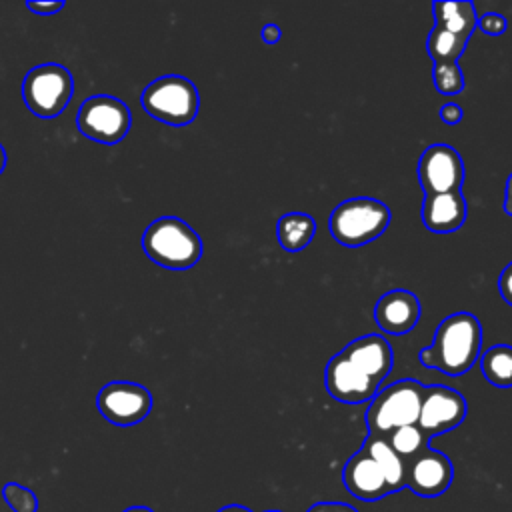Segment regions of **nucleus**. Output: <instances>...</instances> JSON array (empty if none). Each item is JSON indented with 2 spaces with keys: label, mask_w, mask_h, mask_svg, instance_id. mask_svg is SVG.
<instances>
[{
  "label": "nucleus",
  "mask_w": 512,
  "mask_h": 512,
  "mask_svg": "<svg viewBox=\"0 0 512 512\" xmlns=\"http://www.w3.org/2000/svg\"><path fill=\"white\" fill-rule=\"evenodd\" d=\"M480 348V320L470 312H456L438 324L434 342L418 352V360L426 368L440 370L448 376H462L480 358Z\"/></svg>",
  "instance_id": "nucleus-1"
},
{
  "label": "nucleus",
  "mask_w": 512,
  "mask_h": 512,
  "mask_svg": "<svg viewBox=\"0 0 512 512\" xmlns=\"http://www.w3.org/2000/svg\"><path fill=\"white\" fill-rule=\"evenodd\" d=\"M142 248L152 262L170 270L192 268L202 256L200 236L176 216L154 220L142 236Z\"/></svg>",
  "instance_id": "nucleus-2"
},
{
  "label": "nucleus",
  "mask_w": 512,
  "mask_h": 512,
  "mask_svg": "<svg viewBox=\"0 0 512 512\" xmlns=\"http://www.w3.org/2000/svg\"><path fill=\"white\" fill-rule=\"evenodd\" d=\"M424 384L402 378L380 390L366 410V426L372 436H388L402 426L418 422Z\"/></svg>",
  "instance_id": "nucleus-3"
},
{
  "label": "nucleus",
  "mask_w": 512,
  "mask_h": 512,
  "mask_svg": "<svg viewBox=\"0 0 512 512\" xmlns=\"http://www.w3.org/2000/svg\"><path fill=\"white\" fill-rule=\"evenodd\" d=\"M390 224V208L376 198H350L340 202L330 214V232L334 240L348 248L364 246Z\"/></svg>",
  "instance_id": "nucleus-4"
},
{
  "label": "nucleus",
  "mask_w": 512,
  "mask_h": 512,
  "mask_svg": "<svg viewBox=\"0 0 512 512\" xmlns=\"http://www.w3.org/2000/svg\"><path fill=\"white\" fill-rule=\"evenodd\" d=\"M140 102L152 118L170 126H186L198 114L200 96L192 80L170 74L148 84Z\"/></svg>",
  "instance_id": "nucleus-5"
},
{
  "label": "nucleus",
  "mask_w": 512,
  "mask_h": 512,
  "mask_svg": "<svg viewBox=\"0 0 512 512\" xmlns=\"http://www.w3.org/2000/svg\"><path fill=\"white\" fill-rule=\"evenodd\" d=\"M74 80L62 64H38L26 72L22 96L32 114L38 118H56L70 104Z\"/></svg>",
  "instance_id": "nucleus-6"
},
{
  "label": "nucleus",
  "mask_w": 512,
  "mask_h": 512,
  "mask_svg": "<svg viewBox=\"0 0 512 512\" xmlns=\"http://www.w3.org/2000/svg\"><path fill=\"white\" fill-rule=\"evenodd\" d=\"M132 124V116L128 106L108 94L90 96L82 102L78 114H76V126L78 130L100 144L112 146L120 142Z\"/></svg>",
  "instance_id": "nucleus-7"
},
{
  "label": "nucleus",
  "mask_w": 512,
  "mask_h": 512,
  "mask_svg": "<svg viewBox=\"0 0 512 512\" xmlns=\"http://www.w3.org/2000/svg\"><path fill=\"white\" fill-rule=\"evenodd\" d=\"M418 182L424 194L458 192L464 182V162L456 148L430 144L418 160Z\"/></svg>",
  "instance_id": "nucleus-8"
},
{
  "label": "nucleus",
  "mask_w": 512,
  "mask_h": 512,
  "mask_svg": "<svg viewBox=\"0 0 512 512\" xmlns=\"http://www.w3.org/2000/svg\"><path fill=\"white\" fill-rule=\"evenodd\" d=\"M100 414L116 426H134L152 410L150 392L136 382H110L96 398Z\"/></svg>",
  "instance_id": "nucleus-9"
},
{
  "label": "nucleus",
  "mask_w": 512,
  "mask_h": 512,
  "mask_svg": "<svg viewBox=\"0 0 512 512\" xmlns=\"http://www.w3.org/2000/svg\"><path fill=\"white\" fill-rule=\"evenodd\" d=\"M464 418L466 400L460 392L440 384L424 386L416 424L428 438L454 430L456 426L462 424Z\"/></svg>",
  "instance_id": "nucleus-10"
},
{
  "label": "nucleus",
  "mask_w": 512,
  "mask_h": 512,
  "mask_svg": "<svg viewBox=\"0 0 512 512\" xmlns=\"http://www.w3.org/2000/svg\"><path fill=\"white\" fill-rule=\"evenodd\" d=\"M452 478L454 468L450 458L438 450H432L430 446L412 460H408L406 488H410L416 496H440L450 488Z\"/></svg>",
  "instance_id": "nucleus-11"
},
{
  "label": "nucleus",
  "mask_w": 512,
  "mask_h": 512,
  "mask_svg": "<svg viewBox=\"0 0 512 512\" xmlns=\"http://www.w3.org/2000/svg\"><path fill=\"white\" fill-rule=\"evenodd\" d=\"M324 386L328 394L342 404H362L378 394V384L340 354L328 360Z\"/></svg>",
  "instance_id": "nucleus-12"
},
{
  "label": "nucleus",
  "mask_w": 512,
  "mask_h": 512,
  "mask_svg": "<svg viewBox=\"0 0 512 512\" xmlns=\"http://www.w3.org/2000/svg\"><path fill=\"white\" fill-rule=\"evenodd\" d=\"M342 482L352 496L366 502H374L392 494L380 466L364 448L352 454L344 464Z\"/></svg>",
  "instance_id": "nucleus-13"
},
{
  "label": "nucleus",
  "mask_w": 512,
  "mask_h": 512,
  "mask_svg": "<svg viewBox=\"0 0 512 512\" xmlns=\"http://www.w3.org/2000/svg\"><path fill=\"white\" fill-rule=\"evenodd\" d=\"M342 358L352 362L356 368H360L366 376H370L378 386L382 380L390 374L394 366V352L392 346L384 336L378 334H366L356 340H352L348 346H344L342 352H338Z\"/></svg>",
  "instance_id": "nucleus-14"
},
{
  "label": "nucleus",
  "mask_w": 512,
  "mask_h": 512,
  "mask_svg": "<svg viewBox=\"0 0 512 512\" xmlns=\"http://www.w3.org/2000/svg\"><path fill=\"white\" fill-rule=\"evenodd\" d=\"M374 320L386 334H406L420 320V300L408 290H390L376 302Z\"/></svg>",
  "instance_id": "nucleus-15"
},
{
  "label": "nucleus",
  "mask_w": 512,
  "mask_h": 512,
  "mask_svg": "<svg viewBox=\"0 0 512 512\" xmlns=\"http://www.w3.org/2000/svg\"><path fill=\"white\" fill-rule=\"evenodd\" d=\"M422 222L430 232L446 234L458 230L466 220V200L458 192L424 194L422 200Z\"/></svg>",
  "instance_id": "nucleus-16"
},
{
  "label": "nucleus",
  "mask_w": 512,
  "mask_h": 512,
  "mask_svg": "<svg viewBox=\"0 0 512 512\" xmlns=\"http://www.w3.org/2000/svg\"><path fill=\"white\" fill-rule=\"evenodd\" d=\"M362 448L380 466V470H382V474H384L392 494L400 492L402 488H406V468H408V462L394 452V448L390 446L386 436H372V434H368Z\"/></svg>",
  "instance_id": "nucleus-17"
},
{
  "label": "nucleus",
  "mask_w": 512,
  "mask_h": 512,
  "mask_svg": "<svg viewBox=\"0 0 512 512\" xmlns=\"http://www.w3.org/2000/svg\"><path fill=\"white\" fill-rule=\"evenodd\" d=\"M434 20L436 26H442L466 40L478 28V16L472 2H434Z\"/></svg>",
  "instance_id": "nucleus-18"
},
{
  "label": "nucleus",
  "mask_w": 512,
  "mask_h": 512,
  "mask_svg": "<svg viewBox=\"0 0 512 512\" xmlns=\"http://www.w3.org/2000/svg\"><path fill=\"white\" fill-rule=\"evenodd\" d=\"M316 234V220L304 212L284 214L276 222L278 244L288 252H298L306 248Z\"/></svg>",
  "instance_id": "nucleus-19"
},
{
  "label": "nucleus",
  "mask_w": 512,
  "mask_h": 512,
  "mask_svg": "<svg viewBox=\"0 0 512 512\" xmlns=\"http://www.w3.org/2000/svg\"><path fill=\"white\" fill-rule=\"evenodd\" d=\"M480 370L496 388H512V346L496 344L482 352Z\"/></svg>",
  "instance_id": "nucleus-20"
},
{
  "label": "nucleus",
  "mask_w": 512,
  "mask_h": 512,
  "mask_svg": "<svg viewBox=\"0 0 512 512\" xmlns=\"http://www.w3.org/2000/svg\"><path fill=\"white\" fill-rule=\"evenodd\" d=\"M466 44H468L466 38L434 24V28L428 34L426 48L434 64H456L458 58L464 54Z\"/></svg>",
  "instance_id": "nucleus-21"
},
{
  "label": "nucleus",
  "mask_w": 512,
  "mask_h": 512,
  "mask_svg": "<svg viewBox=\"0 0 512 512\" xmlns=\"http://www.w3.org/2000/svg\"><path fill=\"white\" fill-rule=\"evenodd\" d=\"M390 446L394 448V452L404 458L406 462L412 460L414 456H418L420 452H424L428 448L430 438L418 428V424H410V426H402L398 430H394L392 434L386 436Z\"/></svg>",
  "instance_id": "nucleus-22"
},
{
  "label": "nucleus",
  "mask_w": 512,
  "mask_h": 512,
  "mask_svg": "<svg viewBox=\"0 0 512 512\" xmlns=\"http://www.w3.org/2000/svg\"><path fill=\"white\" fill-rule=\"evenodd\" d=\"M432 80L434 88L448 96L460 94L464 90V76L458 64H434Z\"/></svg>",
  "instance_id": "nucleus-23"
},
{
  "label": "nucleus",
  "mask_w": 512,
  "mask_h": 512,
  "mask_svg": "<svg viewBox=\"0 0 512 512\" xmlns=\"http://www.w3.org/2000/svg\"><path fill=\"white\" fill-rule=\"evenodd\" d=\"M2 496L12 512H38L36 494L18 482L4 484Z\"/></svg>",
  "instance_id": "nucleus-24"
},
{
  "label": "nucleus",
  "mask_w": 512,
  "mask_h": 512,
  "mask_svg": "<svg viewBox=\"0 0 512 512\" xmlns=\"http://www.w3.org/2000/svg\"><path fill=\"white\" fill-rule=\"evenodd\" d=\"M506 26H508L506 18L500 16V14H496V12H486V14L478 16V28H480L484 34H488V36H500V34H504V32H506Z\"/></svg>",
  "instance_id": "nucleus-25"
},
{
  "label": "nucleus",
  "mask_w": 512,
  "mask_h": 512,
  "mask_svg": "<svg viewBox=\"0 0 512 512\" xmlns=\"http://www.w3.org/2000/svg\"><path fill=\"white\" fill-rule=\"evenodd\" d=\"M498 292H500V296L512 306V262L500 272V278H498Z\"/></svg>",
  "instance_id": "nucleus-26"
},
{
  "label": "nucleus",
  "mask_w": 512,
  "mask_h": 512,
  "mask_svg": "<svg viewBox=\"0 0 512 512\" xmlns=\"http://www.w3.org/2000/svg\"><path fill=\"white\" fill-rule=\"evenodd\" d=\"M440 120L444 122V124H448V126H454V124H458L460 120H462V116H464V112H462V108L456 104V102H448V104H444L442 108H440Z\"/></svg>",
  "instance_id": "nucleus-27"
},
{
  "label": "nucleus",
  "mask_w": 512,
  "mask_h": 512,
  "mask_svg": "<svg viewBox=\"0 0 512 512\" xmlns=\"http://www.w3.org/2000/svg\"><path fill=\"white\" fill-rule=\"evenodd\" d=\"M306 512H358V510L344 502H316Z\"/></svg>",
  "instance_id": "nucleus-28"
},
{
  "label": "nucleus",
  "mask_w": 512,
  "mask_h": 512,
  "mask_svg": "<svg viewBox=\"0 0 512 512\" xmlns=\"http://www.w3.org/2000/svg\"><path fill=\"white\" fill-rule=\"evenodd\" d=\"M26 8L36 14H54L64 8V2H28Z\"/></svg>",
  "instance_id": "nucleus-29"
},
{
  "label": "nucleus",
  "mask_w": 512,
  "mask_h": 512,
  "mask_svg": "<svg viewBox=\"0 0 512 512\" xmlns=\"http://www.w3.org/2000/svg\"><path fill=\"white\" fill-rule=\"evenodd\" d=\"M260 36H262V40H264L266 44H276V42L282 38V30H280L276 24H266V26L262 28Z\"/></svg>",
  "instance_id": "nucleus-30"
},
{
  "label": "nucleus",
  "mask_w": 512,
  "mask_h": 512,
  "mask_svg": "<svg viewBox=\"0 0 512 512\" xmlns=\"http://www.w3.org/2000/svg\"><path fill=\"white\" fill-rule=\"evenodd\" d=\"M504 212L512 216V174L506 180V192H504Z\"/></svg>",
  "instance_id": "nucleus-31"
},
{
  "label": "nucleus",
  "mask_w": 512,
  "mask_h": 512,
  "mask_svg": "<svg viewBox=\"0 0 512 512\" xmlns=\"http://www.w3.org/2000/svg\"><path fill=\"white\" fill-rule=\"evenodd\" d=\"M216 512H252V510H248V508H244L240 504H228V506H224V508H220Z\"/></svg>",
  "instance_id": "nucleus-32"
},
{
  "label": "nucleus",
  "mask_w": 512,
  "mask_h": 512,
  "mask_svg": "<svg viewBox=\"0 0 512 512\" xmlns=\"http://www.w3.org/2000/svg\"><path fill=\"white\" fill-rule=\"evenodd\" d=\"M122 512H154V510L148 508V506H130V508H126Z\"/></svg>",
  "instance_id": "nucleus-33"
},
{
  "label": "nucleus",
  "mask_w": 512,
  "mask_h": 512,
  "mask_svg": "<svg viewBox=\"0 0 512 512\" xmlns=\"http://www.w3.org/2000/svg\"><path fill=\"white\" fill-rule=\"evenodd\" d=\"M4 168H6V152H4V148L0 144V174L4 172Z\"/></svg>",
  "instance_id": "nucleus-34"
},
{
  "label": "nucleus",
  "mask_w": 512,
  "mask_h": 512,
  "mask_svg": "<svg viewBox=\"0 0 512 512\" xmlns=\"http://www.w3.org/2000/svg\"><path fill=\"white\" fill-rule=\"evenodd\" d=\"M268 512H280V510H268Z\"/></svg>",
  "instance_id": "nucleus-35"
}]
</instances>
